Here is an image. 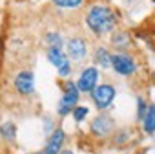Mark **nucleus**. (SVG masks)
Wrapping results in <instances>:
<instances>
[{"mask_svg": "<svg viewBox=\"0 0 155 154\" xmlns=\"http://www.w3.org/2000/svg\"><path fill=\"white\" fill-rule=\"evenodd\" d=\"M15 132H17V128L11 121H6V123L0 125V136L4 139H15Z\"/></svg>", "mask_w": 155, "mask_h": 154, "instance_id": "ddd939ff", "label": "nucleus"}, {"mask_svg": "<svg viewBox=\"0 0 155 154\" xmlns=\"http://www.w3.org/2000/svg\"><path fill=\"white\" fill-rule=\"evenodd\" d=\"M97 81H99V72L95 66H90V68H84L79 75V81H77V88L79 92H84V94H91L95 88H97Z\"/></svg>", "mask_w": 155, "mask_h": 154, "instance_id": "423d86ee", "label": "nucleus"}, {"mask_svg": "<svg viewBox=\"0 0 155 154\" xmlns=\"http://www.w3.org/2000/svg\"><path fill=\"white\" fill-rule=\"evenodd\" d=\"M53 4L62 9H75L82 4V0H53Z\"/></svg>", "mask_w": 155, "mask_h": 154, "instance_id": "4468645a", "label": "nucleus"}, {"mask_svg": "<svg viewBox=\"0 0 155 154\" xmlns=\"http://www.w3.org/2000/svg\"><path fill=\"white\" fill-rule=\"evenodd\" d=\"M66 53H68V57H69L71 61H77V62L82 61V59L86 57V53H88V44H86V40L81 39V37L69 39V40H68Z\"/></svg>", "mask_w": 155, "mask_h": 154, "instance_id": "6e6552de", "label": "nucleus"}, {"mask_svg": "<svg viewBox=\"0 0 155 154\" xmlns=\"http://www.w3.org/2000/svg\"><path fill=\"white\" fill-rule=\"evenodd\" d=\"M153 77H155V73H153Z\"/></svg>", "mask_w": 155, "mask_h": 154, "instance_id": "6ab92c4d", "label": "nucleus"}, {"mask_svg": "<svg viewBox=\"0 0 155 154\" xmlns=\"http://www.w3.org/2000/svg\"><path fill=\"white\" fill-rule=\"evenodd\" d=\"M111 130H113V119L106 114L95 117L93 123H91V132L95 136H108Z\"/></svg>", "mask_w": 155, "mask_h": 154, "instance_id": "9d476101", "label": "nucleus"}, {"mask_svg": "<svg viewBox=\"0 0 155 154\" xmlns=\"http://www.w3.org/2000/svg\"><path fill=\"white\" fill-rule=\"evenodd\" d=\"M64 139H66V134H64V130H62V128L53 130V134L49 136V139H48V143H46V147H44L42 154H58V152H60V149H62Z\"/></svg>", "mask_w": 155, "mask_h": 154, "instance_id": "1a4fd4ad", "label": "nucleus"}, {"mask_svg": "<svg viewBox=\"0 0 155 154\" xmlns=\"http://www.w3.org/2000/svg\"><path fill=\"white\" fill-rule=\"evenodd\" d=\"M60 154H73V152H71V150H62Z\"/></svg>", "mask_w": 155, "mask_h": 154, "instance_id": "a211bd4d", "label": "nucleus"}, {"mask_svg": "<svg viewBox=\"0 0 155 154\" xmlns=\"http://www.w3.org/2000/svg\"><path fill=\"white\" fill-rule=\"evenodd\" d=\"M79 88H77V83H71L68 81L66 83V88H64V94L58 101V114L60 116H66L69 114V110H75L77 108V103H79Z\"/></svg>", "mask_w": 155, "mask_h": 154, "instance_id": "7ed1b4c3", "label": "nucleus"}, {"mask_svg": "<svg viewBox=\"0 0 155 154\" xmlns=\"http://www.w3.org/2000/svg\"><path fill=\"white\" fill-rule=\"evenodd\" d=\"M48 61L58 70V75L60 77H68L71 73V64H69V57L68 53L58 48V46H49L48 48Z\"/></svg>", "mask_w": 155, "mask_h": 154, "instance_id": "f03ea898", "label": "nucleus"}, {"mask_svg": "<svg viewBox=\"0 0 155 154\" xmlns=\"http://www.w3.org/2000/svg\"><path fill=\"white\" fill-rule=\"evenodd\" d=\"M111 68H113L115 73H119L122 77H128V75L135 73L137 64H135V59L131 55H128V53H113Z\"/></svg>", "mask_w": 155, "mask_h": 154, "instance_id": "39448f33", "label": "nucleus"}, {"mask_svg": "<svg viewBox=\"0 0 155 154\" xmlns=\"http://www.w3.org/2000/svg\"><path fill=\"white\" fill-rule=\"evenodd\" d=\"M111 40H113L115 46H119V48H126L130 39H128V33H124V31H115L113 37H111Z\"/></svg>", "mask_w": 155, "mask_h": 154, "instance_id": "2eb2a0df", "label": "nucleus"}, {"mask_svg": "<svg viewBox=\"0 0 155 154\" xmlns=\"http://www.w3.org/2000/svg\"><path fill=\"white\" fill-rule=\"evenodd\" d=\"M46 40L49 42V46H62V39H60V35L58 33H53V31H49L48 35H46Z\"/></svg>", "mask_w": 155, "mask_h": 154, "instance_id": "dca6fc26", "label": "nucleus"}, {"mask_svg": "<svg viewBox=\"0 0 155 154\" xmlns=\"http://www.w3.org/2000/svg\"><path fill=\"white\" fill-rule=\"evenodd\" d=\"M111 61H113V55L106 50V48H99L95 51V62L102 68H110L111 66Z\"/></svg>", "mask_w": 155, "mask_h": 154, "instance_id": "f8f14e48", "label": "nucleus"}, {"mask_svg": "<svg viewBox=\"0 0 155 154\" xmlns=\"http://www.w3.org/2000/svg\"><path fill=\"white\" fill-rule=\"evenodd\" d=\"M115 94H117L115 86L104 83V85H97V88L91 92V99H93V103L99 110H106V108L111 107V103L115 99Z\"/></svg>", "mask_w": 155, "mask_h": 154, "instance_id": "20e7f679", "label": "nucleus"}, {"mask_svg": "<svg viewBox=\"0 0 155 154\" xmlns=\"http://www.w3.org/2000/svg\"><path fill=\"white\" fill-rule=\"evenodd\" d=\"M15 88L22 96H31L35 92V77L29 70H22L15 77Z\"/></svg>", "mask_w": 155, "mask_h": 154, "instance_id": "0eeeda50", "label": "nucleus"}, {"mask_svg": "<svg viewBox=\"0 0 155 154\" xmlns=\"http://www.w3.org/2000/svg\"><path fill=\"white\" fill-rule=\"evenodd\" d=\"M142 128L144 132L148 134H153L155 132V105H150L144 117H142Z\"/></svg>", "mask_w": 155, "mask_h": 154, "instance_id": "9b49d317", "label": "nucleus"}, {"mask_svg": "<svg viewBox=\"0 0 155 154\" xmlns=\"http://www.w3.org/2000/svg\"><path fill=\"white\" fill-rule=\"evenodd\" d=\"M86 116H88V108H86V107H77V108L73 110V119H75V121H82Z\"/></svg>", "mask_w": 155, "mask_h": 154, "instance_id": "f3484780", "label": "nucleus"}, {"mask_svg": "<svg viewBox=\"0 0 155 154\" xmlns=\"http://www.w3.org/2000/svg\"><path fill=\"white\" fill-rule=\"evenodd\" d=\"M86 24L95 35H106L115 30L117 15L106 4H93L86 13Z\"/></svg>", "mask_w": 155, "mask_h": 154, "instance_id": "f257e3e1", "label": "nucleus"}]
</instances>
